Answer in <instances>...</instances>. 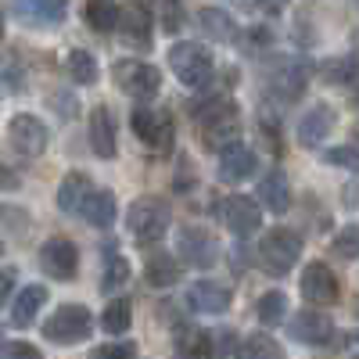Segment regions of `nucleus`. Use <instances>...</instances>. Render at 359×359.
I'll return each instance as SVG.
<instances>
[{"mask_svg":"<svg viewBox=\"0 0 359 359\" xmlns=\"http://www.w3.org/2000/svg\"><path fill=\"white\" fill-rule=\"evenodd\" d=\"M298 287H302V298H306L309 306H334L338 298H341V280H338V273L323 259H313L302 269Z\"/></svg>","mask_w":359,"mask_h":359,"instance_id":"obj_10","label":"nucleus"},{"mask_svg":"<svg viewBox=\"0 0 359 359\" xmlns=\"http://www.w3.org/2000/svg\"><path fill=\"white\" fill-rule=\"evenodd\" d=\"M233 306V291L219 280H194L187 287V309L205 316H223Z\"/></svg>","mask_w":359,"mask_h":359,"instance_id":"obj_15","label":"nucleus"},{"mask_svg":"<svg viewBox=\"0 0 359 359\" xmlns=\"http://www.w3.org/2000/svg\"><path fill=\"white\" fill-rule=\"evenodd\" d=\"M331 252L338 259H359V223H348L334 233V241H331Z\"/></svg>","mask_w":359,"mask_h":359,"instance_id":"obj_35","label":"nucleus"},{"mask_svg":"<svg viewBox=\"0 0 359 359\" xmlns=\"http://www.w3.org/2000/svg\"><path fill=\"white\" fill-rule=\"evenodd\" d=\"M255 316H259V323L266 327V331L280 327V323L287 320V294H284V291H266V294H259Z\"/></svg>","mask_w":359,"mask_h":359,"instance_id":"obj_30","label":"nucleus"},{"mask_svg":"<svg viewBox=\"0 0 359 359\" xmlns=\"http://www.w3.org/2000/svg\"><path fill=\"white\" fill-rule=\"evenodd\" d=\"M0 40H4V11H0Z\"/></svg>","mask_w":359,"mask_h":359,"instance_id":"obj_51","label":"nucleus"},{"mask_svg":"<svg viewBox=\"0 0 359 359\" xmlns=\"http://www.w3.org/2000/svg\"><path fill=\"white\" fill-rule=\"evenodd\" d=\"M233 359H287V352H284V345L273 334L259 331V334H248L241 345H237Z\"/></svg>","mask_w":359,"mask_h":359,"instance_id":"obj_28","label":"nucleus"},{"mask_svg":"<svg viewBox=\"0 0 359 359\" xmlns=\"http://www.w3.org/2000/svg\"><path fill=\"white\" fill-rule=\"evenodd\" d=\"M180 273H184V269H180V255H169V252H155L144 262V280L151 287H158V291L172 287L180 280Z\"/></svg>","mask_w":359,"mask_h":359,"instance_id":"obj_25","label":"nucleus"},{"mask_svg":"<svg viewBox=\"0 0 359 359\" xmlns=\"http://www.w3.org/2000/svg\"><path fill=\"white\" fill-rule=\"evenodd\" d=\"M83 219L94 226V230H108L115 219H118V201L108 187H94V194L86 198L83 205Z\"/></svg>","mask_w":359,"mask_h":359,"instance_id":"obj_24","label":"nucleus"},{"mask_svg":"<svg viewBox=\"0 0 359 359\" xmlns=\"http://www.w3.org/2000/svg\"><path fill=\"white\" fill-rule=\"evenodd\" d=\"M233 8H241V11H259L255 0H233Z\"/></svg>","mask_w":359,"mask_h":359,"instance_id":"obj_49","label":"nucleus"},{"mask_svg":"<svg viewBox=\"0 0 359 359\" xmlns=\"http://www.w3.org/2000/svg\"><path fill=\"white\" fill-rule=\"evenodd\" d=\"M352 144L359 147V123H355V130H352Z\"/></svg>","mask_w":359,"mask_h":359,"instance_id":"obj_50","label":"nucleus"},{"mask_svg":"<svg viewBox=\"0 0 359 359\" xmlns=\"http://www.w3.org/2000/svg\"><path fill=\"white\" fill-rule=\"evenodd\" d=\"M111 79L133 101H151L162 90V72L151 62H140V57H118L111 65Z\"/></svg>","mask_w":359,"mask_h":359,"instance_id":"obj_6","label":"nucleus"},{"mask_svg":"<svg viewBox=\"0 0 359 359\" xmlns=\"http://www.w3.org/2000/svg\"><path fill=\"white\" fill-rule=\"evenodd\" d=\"M198 29H201V36H208L212 43H233L237 40V25L223 8H201L198 11Z\"/></svg>","mask_w":359,"mask_h":359,"instance_id":"obj_26","label":"nucleus"},{"mask_svg":"<svg viewBox=\"0 0 359 359\" xmlns=\"http://www.w3.org/2000/svg\"><path fill=\"white\" fill-rule=\"evenodd\" d=\"M255 198H259V201H262V208H269L273 216L291 212V201H294V198H291V184H287L284 169H269V172H262Z\"/></svg>","mask_w":359,"mask_h":359,"instance_id":"obj_22","label":"nucleus"},{"mask_svg":"<svg viewBox=\"0 0 359 359\" xmlns=\"http://www.w3.org/2000/svg\"><path fill=\"white\" fill-rule=\"evenodd\" d=\"M118 33H123V40H126L130 47L151 50V43H155V15H151V8H144L140 0H130V4H123Z\"/></svg>","mask_w":359,"mask_h":359,"instance_id":"obj_14","label":"nucleus"},{"mask_svg":"<svg viewBox=\"0 0 359 359\" xmlns=\"http://www.w3.org/2000/svg\"><path fill=\"white\" fill-rule=\"evenodd\" d=\"M130 323H133L130 298H111V302L104 306V313H101V331L104 334H126Z\"/></svg>","mask_w":359,"mask_h":359,"instance_id":"obj_33","label":"nucleus"},{"mask_svg":"<svg viewBox=\"0 0 359 359\" xmlns=\"http://www.w3.org/2000/svg\"><path fill=\"white\" fill-rule=\"evenodd\" d=\"M348 104H352V111H359V79L352 83V94H348Z\"/></svg>","mask_w":359,"mask_h":359,"instance_id":"obj_48","label":"nucleus"},{"mask_svg":"<svg viewBox=\"0 0 359 359\" xmlns=\"http://www.w3.org/2000/svg\"><path fill=\"white\" fill-rule=\"evenodd\" d=\"M313 76V65L306 57H294V54H273L266 57V69H262V90L269 97H277L280 104H294L298 97L306 94Z\"/></svg>","mask_w":359,"mask_h":359,"instance_id":"obj_1","label":"nucleus"},{"mask_svg":"<svg viewBox=\"0 0 359 359\" xmlns=\"http://www.w3.org/2000/svg\"><path fill=\"white\" fill-rule=\"evenodd\" d=\"M172 352L176 359H216V334L194 323H180L172 331Z\"/></svg>","mask_w":359,"mask_h":359,"instance_id":"obj_18","label":"nucleus"},{"mask_svg":"<svg viewBox=\"0 0 359 359\" xmlns=\"http://www.w3.org/2000/svg\"><path fill=\"white\" fill-rule=\"evenodd\" d=\"M155 18L165 33H180V25H184V8H180V0H155Z\"/></svg>","mask_w":359,"mask_h":359,"instance_id":"obj_36","label":"nucleus"},{"mask_svg":"<svg viewBox=\"0 0 359 359\" xmlns=\"http://www.w3.org/2000/svg\"><path fill=\"white\" fill-rule=\"evenodd\" d=\"M320 79L327 86H352L359 79V54H334L320 65Z\"/></svg>","mask_w":359,"mask_h":359,"instance_id":"obj_27","label":"nucleus"},{"mask_svg":"<svg viewBox=\"0 0 359 359\" xmlns=\"http://www.w3.org/2000/svg\"><path fill=\"white\" fill-rule=\"evenodd\" d=\"M245 36H248V47H259V50H262V47H269V43H273V33H269L266 25H255V29H248Z\"/></svg>","mask_w":359,"mask_h":359,"instance_id":"obj_44","label":"nucleus"},{"mask_svg":"<svg viewBox=\"0 0 359 359\" xmlns=\"http://www.w3.org/2000/svg\"><path fill=\"white\" fill-rule=\"evenodd\" d=\"M338 126V111L331 104H313L302 118H298V126H294V137L302 147H320L327 137H331V130Z\"/></svg>","mask_w":359,"mask_h":359,"instance_id":"obj_16","label":"nucleus"},{"mask_svg":"<svg viewBox=\"0 0 359 359\" xmlns=\"http://www.w3.org/2000/svg\"><path fill=\"white\" fill-rule=\"evenodd\" d=\"M50 104L57 108V115H65V118H76V115H79L76 94H65V90H54V94H50Z\"/></svg>","mask_w":359,"mask_h":359,"instance_id":"obj_41","label":"nucleus"},{"mask_svg":"<svg viewBox=\"0 0 359 359\" xmlns=\"http://www.w3.org/2000/svg\"><path fill=\"white\" fill-rule=\"evenodd\" d=\"M47 298H50V291H47L43 284H29V287H22V291L11 298V327H18V331L33 327L36 316H40V309L47 306Z\"/></svg>","mask_w":359,"mask_h":359,"instance_id":"obj_23","label":"nucleus"},{"mask_svg":"<svg viewBox=\"0 0 359 359\" xmlns=\"http://www.w3.org/2000/svg\"><path fill=\"white\" fill-rule=\"evenodd\" d=\"M219 216H223V223L233 237H252L262 226V201L248 198V194H230L219 205Z\"/></svg>","mask_w":359,"mask_h":359,"instance_id":"obj_12","label":"nucleus"},{"mask_svg":"<svg viewBox=\"0 0 359 359\" xmlns=\"http://www.w3.org/2000/svg\"><path fill=\"white\" fill-rule=\"evenodd\" d=\"M169 69L184 86H205L216 76V57L198 40H180L169 47Z\"/></svg>","mask_w":359,"mask_h":359,"instance_id":"obj_5","label":"nucleus"},{"mask_svg":"<svg viewBox=\"0 0 359 359\" xmlns=\"http://www.w3.org/2000/svg\"><path fill=\"white\" fill-rule=\"evenodd\" d=\"M130 277H133L130 259L108 252V259H104V273H101V291H104V294H118V291L130 284Z\"/></svg>","mask_w":359,"mask_h":359,"instance_id":"obj_32","label":"nucleus"},{"mask_svg":"<svg viewBox=\"0 0 359 359\" xmlns=\"http://www.w3.org/2000/svg\"><path fill=\"white\" fill-rule=\"evenodd\" d=\"M8 140L18 155L25 158H36L47 151V144H50V130L40 123V115L33 111H18L11 115V123H8Z\"/></svg>","mask_w":359,"mask_h":359,"instance_id":"obj_11","label":"nucleus"},{"mask_svg":"<svg viewBox=\"0 0 359 359\" xmlns=\"http://www.w3.org/2000/svg\"><path fill=\"white\" fill-rule=\"evenodd\" d=\"M130 130H133V137L144 147H151L155 155H169L172 144H176V126H172L169 111H155V108H144L140 104L130 115Z\"/></svg>","mask_w":359,"mask_h":359,"instance_id":"obj_7","label":"nucleus"},{"mask_svg":"<svg viewBox=\"0 0 359 359\" xmlns=\"http://www.w3.org/2000/svg\"><path fill=\"white\" fill-rule=\"evenodd\" d=\"M327 165H341V169H359V147L355 144H338V147H327L320 155Z\"/></svg>","mask_w":359,"mask_h":359,"instance_id":"obj_38","label":"nucleus"},{"mask_svg":"<svg viewBox=\"0 0 359 359\" xmlns=\"http://www.w3.org/2000/svg\"><path fill=\"white\" fill-rule=\"evenodd\" d=\"M15 287H18V269L15 266H4V269H0V306H11Z\"/></svg>","mask_w":359,"mask_h":359,"instance_id":"obj_42","label":"nucleus"},{"mask_svg":"<svg viewBox=\"0 0 359 359\" xmlns=\"http://www.w3.org/2000/svg\"><path fill=\"white\" fill-rule=\"evenodd\" d=\"M169 223H172V208L165 198H155V194H140L130 201L126 208V230L137 245H158L162 237L169 233Z\"/></svg>","mask_w":359,"mask_h":359,"instance_id":"obj_2","label":"nucleus"},{"mask_svg":"<svg viewBox=\"0 0 359 359\" xmlns=\"http://www.w3.org/2000/svg\"><path fill=\"white\" fill-rule=\"evenodd\" d=\"M237 345H241V341L233 338V331H230V327L216 331V355H237Z\"/></svg>","mask_w":359,"mask_h":359,"instance_id":"obj_43","label":"nucleus"},{"mask_svg":"<svg viewBox=\"0 0 359 359\" xmlns=\"http://www.w3.org/2000/svg\"><path fill=\"white\" fill-rule=\"evenodd\" d=\"M15 15L33 29H47V25L65 22L69 0H15Z\"/></svg>","mask_w":359,"mask_h":359,"instance_id":"obj_21","label":"nucleus"},{"mask_svg":"<svg viewBox=\"0 0 359 359\" xmlns=\"http://www.w3.org/2000/svg\"><path fill=\"white\" fill-rule=\"evenodd\" d=\"M86 359H140V348L137 341H108V345L90 348Z\"/></svg>","mask_w":359,"mask_h":359,"instance_id":"obj_37","label":"nucleus"},{"mask_svg":"<svg viewBox=\"0 0 359 359\" xmlns=\"http://www.w3.org/2000/svg\"><path fill=\"white\" fill-rule=\"evenodd\" d=\"M287 334L291 341L298 345H327L334 338V320L327 316L323 309H298L291 320H287Z\"/></svg>","mask_w":359,"mask_h":359,"instance_id":"obj_13","label":"nucleus"},{"mask_svg":"<svg viewBox=\"0 0 359 359\" xmlns=\"http://www.w3.org/2000/svg\"><path fill=\"white\" fill-rule=\"evenodd\" d=\"M65 72H69V79L72 83H79V86H94L97 83V57L90 54V50H69L65 54Z\"/></svg>","mask_w":359,"mask_h":359,"instance_id":"obj_31","label":"nucleus"},{"mask_svg":"<svg viewBox=\"0 0 359 359\" xmlns=\"http://www.w3.org/2000/svg\"><path fill=\"white\" fill-rule=\"evenodd\" d=\"M83 18H86V25L94 29V33H111V29H118L123 8H118L115 0H86Z\"/></svg>","mask_w":359,"mask_h":359,"instance_id":"obj_29","label":"nucleus"},{"mask_svg":"<svg viewBox=\"0 0 359 359\" xmlns=\"http://www.w3.org/2000/svg\"><path fill=\"white\" fill-rule=\"evenodd\" d=\"M302 233L298 230H287V226H273L269 233H262V241L255 248V259L259 266L266 269L269 277H287L291 269L298 266V259H302Z\"/></svg>","mask_w":359,"mask_h":359,"instance_id":"obj_3","label":"nucleus"},{"mask_svg":"<svg viewBox=\"0 0 359 359\" xmlns=\"http://www.w3.org/2000/svg\"><path fill=\"white\" fill-rule=\"evenodd\" d=\"M94 313H90L86 306H79V302H65V306H57L47 320H43V327H40V334L47 338V341H54V345H79V341H86L90 334H94Z\"/></svg>","mask_w":359,"mask_h":359,"instance_id":"obj_4","label":"nucleus"},{"mask_svg":"<svg viewBox=\"0 0 359 359\" xmlns=\"http://www.w3.org/2000/svg\"><path fill=\"white\" fill-rule=\"evenodd\" d=\"M255 169H259V155L252 151V147L237 144V147H230V151L219 155L216 176H219V184H230L233 187V184H241V180H252Z\"/></svg>","mask_w":359,"mask_h":359,"instance_id":"obj_20","label":"nucleus"},{"mask_svg":"<svg viewBox=\"0 0 359 359\" xmlns=\"http://www.w3.org/2000/svg\"><path fill=\"white\" fill-rule=\"evenodd\" d=\"M248 262H252V252H248V245H245V237H237V245L230 248V269H233L237 277H245Z\"/></svg>","mask_w":359,"mask_h":359,"instance_id":"obj_40","label":"nucleus"},{"mask_svg":"<svg viewBox=\"0 0 359 359\" xmlns=\"http://www.w3.org/2000/svg\"><path fill=\"white\" fill-rule=\"evenodd\" d=\"M355 313H359V306H355Z\"/></svg>","mask_w":359,"mask_h":359,"instance_id":"obj_53","label":"nucleus"},{"mask_svg":"<svg viewBox=\"0 0 359 359\" xmlns=\"http://www.w3.org/2000/svg\"><path fill=\"white\" fill-rule=\"evenodd\" d=\"M352 359H359V355H352Z\"/></svg>","mask_w":359,"mask_h":359,"instance_id":"obj_54","label":"nucleus"},{"mask_svg":"<svg viewBox=\"0 0 359 359\" xmlns=\"http://www.w3.org/2000/svg\"><path fill=\"white\" fill-rule=\"evenodd\" d=\"M0 86H8L11 94H25V90H29V69L22 65L18 54H4V57H0Z\"/></svg>","mask_w":359,"mask_h":359,"instance_id":"obj_34","label":"nucleus"},{"mask_svg":"<svg viewBox=\"0 0 359 359\" xmlns=\"http://www.w3.org/2000/svg\"><path fill=\"white\" fill-rule=\"evenodd\" d=\"M18 187H22L18 172H15L8 162H0V191H18Z\"/></svg>","mask_w":359,"mask_h":359,"instance_id":"obj_45","label":"nucleus"},{"mask_svg":"<svg viewBox=\"0 0 359 359\" xmlns=\"http://www.w3.org/2000/svg\"><path fill=\"white\" fill-rule=\"evenodd\" d=\"M176 255L191 269H212L216 259H219V241L212 237V230L187 223V226H180V233H176Z\"/></svg>","mask_w":359,"mask_h":359,"instance_id":"obj_8","label":"nucleus"},{"mask_svg":"<svg viewBox=\"0 0 359 359\" xmlns=\"http://www.w3.org/2000/svg\"><path fill=\"white\" fill-rule=\"evenodd\" d=\"M345 205H348V208H352V205H359V176L345 187Z\"/></svg>","mask_w":359,"mask_h":359,"instance_id":"obj_47","label":"nucleus"},{"mask_svg":"<svg viewBox=\"0 0 359 359\" xmlns=\"http://www.w3.org/2000/svg\"><path fill=\"white\" fill-rule=\"evenodd\" d=\"M90 194H94V180L83 169H72V172L62 176V184H57V208H62L65 216H83V205H86Z\"/></svg>","mask_w":359,"mask_h":359,"instance_id":"obj_19","label":"nucleus"},{"mask_svg":"<svg viewBox=\"0 0 359 359\" xmlns=\"http://www.w3.org/2000/svg\"><path fill=\"white\" fill-rule=\"evenodd\" d=\"M0 359H43V352L29 341H4L0 345Z\"/></svg>","mask_w":359,"mask_h":359,"instance_id":"obj_39","label":"nucleus"},{"mask_svg":"<svg viewBox=\"0 0 359 359\" xmlns=\"http://www.w3.org/2000/svg\"><path fill=\"white\" fill-rule=\"evenodd\" d=\"M0 259H4V245H0Z\"/></svg>","mask_w":359,"mask_h":359,"instance_id":"obj_52","label":"nucleus"},{"mask_svg":"<svg viewBox=\"0 0 359 359\" xmlns=\"http://www.w3.org/2000/svg\"><path fill=\"white\" fill-rule=\"evenodd\" d=\"M355 341H359V334H355Z\"/></svg>","mask_w":359,"mask_h":359,"instance_id":"obj_55","label":"nucleus"},{"mask_svg":"<svg viewBox=\"0 0 359 359\" xmlns=\"http://www.w3.org/2000/svg\"><path fill=\"white\" fill-rule=\"evenodd\" d=\"M287 4H291V0H255V8H259L262 15H280Z\"/></svg>","mask_w":359,"mask_h":359,"instance_id":"obj_46","label":"nucleus"},{"mask_svg":"<svg viewBox=\"0 0 359 359\" xmlns=\"http://www.w3.org/2000/svg\"><path fill=\"white\" fill-rule=\"evenodd\" d=\"M40 269L57 280V284H69L79 277V248L76 241H69V237H47V241L40 245Z\"/></svg>","mask_w":359,"mask_h":359,"instance_id":"obj_9","label":"nucleus"},{"mask_svg":"<svg viewBox=\"0 0 359 359\" xmlns=\"http://www.w3.org/2000/svg\"><path fill=\"white\" fill-rule=\"evenodd\" d=\"M90 147H94V155L101 162H111L118 155V133H115V115L111 108L97 104L94 111H90Z\"/></svg>","mask_w":359,"mask_h":359,"instance_id":"obj_17","label":"nucleus"}]
</instances>
